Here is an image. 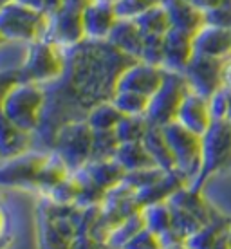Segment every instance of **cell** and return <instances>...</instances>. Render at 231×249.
<instances>
[{
	"label": "cell",
	"mask_w": 231,
	"mask_h": 249,
	"mask_svg": "<svg viewBox=\"0 0 231 249\" xmlns=\"http://www.w3.org/2000/svg\"><path fill=\"white\" fill-rule=\"evenodd\" d=\"M45 40L56 44L63 51H71L83 44L85 42V31H83L81 13L62 7L60 11L51 15L49 29H47Z\"/></svg>",
	"instance_id": "obj_11"
},
{
	"label": "cell",
	"mask_w": 231,
	"mask_h": 249,
	"mask_svg": "<svg viewBox=\"0 0 231 249\" xmlns=\"http://www.w3.org/2000/svg\"><path fill=\"white\" fill-rule=\"evenodd\" d=\"M67 56L62 47L49 40H38L27 45L24 65L17 72V81L51 85L65 74Z\"/></svg>",
	"instance_id": "obj_3"
},
{
	"label": "cell",
	"mask_w": 231,
	"mask_h": 249,
	"mask_svg": "<svg viewBox=\"0 0 231 249\" xmlns=\"http://www.w3.org/2000/svg\"><path fill=\"white\" fill-rule=\"evenodd\" d=\"M47 90L44 85L17 81L4 92L2 119L18 126L29 134H36L44 118Z\"/></svg>",
	"instance_id": "obj_1"
},
{
	"label": "cell",
	"mask_w": 231,
	"mask_h": 249,
	"mask_svg": "<svg viewBox=\"0 0 231 249\" xmlns=\"http://www.w3.org/2000/svg\"><path fill=\"white\" fill-rule=\"evenodd\" d=\"M107 42L121 51L123 54L130 56L132 60H139L144 44V35L136 24V20L119 18Z\"/></svg>",
	"instance_id": "obj_18"
},
{
	"label": "cell",
	"mask_w": 231,
	"mask_h": 249,
	"mask_svg": "<svg viewBox=\"0 0 231 249\" xmlns=\"http://www.w3.org/2000/svg\"><path fill=\"white\" fill-rule=\"evenodd\" d=\"M143 144L146 152L150 154L152 161H154L156 166H159L164 172L175 170L174 156H172V150H170L168 143H166V137L162 134L161 126H154L152 124L148 132H146V136H144Z\"/></svg>",
	"instance_id": "obj_21"
},
{
	"label": "cell",
	"mask_w": 231,
	"mask_h": 249,
	"mask_svg": "<svg viewBox=\"0 0 231 249\" xmlns=\"http://www.w3.org/2000/svg\"><path fill=\"white\" fill-rule=\"evenodd\" d=\"M143 228H144V222H143V215H141V212L134 213V215H130V217H126L125 220L118 222V224L110 230V233L107 235L105 248L107 249H121L132 237H134V235H138Z\"/></svg>",
	"instance_id": "obj_27"
},
{
	"label": "cell",
	"mask_w": 231,
	"mask_h": 249,
	"mask_svg": "<svg viewBox=\"0 0 231 249\" xmlns=\"http://www.w3.org/2000/svg\"><path fill=\"white\" fill-rule=\"evenodd\" d=\"M121 249H162V246L156 233H152L150 230L143 228L138 235H134Z\"/></svg>",
	"instance_id": "obj_36"
},
{
	"label": "cell",
	"mask_w": 231,
	"mask_h": 249,
	"mask_svg": "<svg viewBox=\"0 0 231 249\" xmlns=\"http://www.w3.org/2000/svg\"><path fill=\"white\" fill-rule=\"evenodd\" d=\"M49 152L29 150L22 156L2 161V184L7 188H35Z\"/></svg>",
	"instance_id": "obj_9"
},
{
	"label": "cell",
	"mask_w": 231,
	"mask_h": 249,
	"mask_svg": "<svg viewBox=\"0 0 231 249\" xmlns=\"http://www.w3.org/2000/svg\"><path fill=\"white\" fill-rule=\"evenodd\" d=\"M200 192L220 217L231 220V168L210 177Z\"/></svg>",
	"instance_id": "obj_19"
},
{
	"label": "cell",
	"mask_w": 231,
	"mask_h": 249,
	"mask_svg": "<svg viewBox=\"0 0 231 249\" xmlns=\"http://www.w3.org/2000/svg\"><path fill=\"white\" fill-rule=\"evenodd\" d=\"M190 87L182 72L166 71L161 87L150 98V105L146 110V119L154 126H164L172 123L177 118L179 107H181L184 96Z\"/></svg>",
	"instance_id": "obj_7"
},
{
	"label": "cell",
	"mask_w": 231,
	"mask_h": 249,
	"mask_svg": "<svg viewBox=\"0 0 231 249\" xmlns=\"http://www.w3.org/2000/svg\"><path fill=\"white\" fill-rule=\"evenodd\" d=\"M105 249H107V248H105Z\"/></svg>",
	"instance_id": "obj_46"
},
{
	"label": "cell",
	"mask_w": 231,
	"mask_h": 249,
	"mask_svg": "<svg viewBox=\"0 0 231 249\" xmlns=\"http://www.w3.org/2000/svg\"><path fill=\"white\" fill-rule=\"evenodd\" d=\"M74 174L108 192L110 188L125 181L126 172L119 166L116 159H90L83 168H80Z\"/></svg>",
	"instance_id": "obj_16"
},
{
	"label": "cell",
	"mask_w": 231,
	"mask_h": 249,
	"mask_svg": "<svg viewBox=\"0 0 231 249\" xmlns=\"http://www.w3.org/2000/svg\"><path fill=\"white\" fill-rule=\"evenodd\" d=\"M123 119V114L119 112L116 105L110 100L100 101L94 107L89 108V112L85 114V121L89 126L92 128V132H112L116 130V126L119 121Z\"/></svg>",
	"instance_id": "obj_23"
},
{
	"label": "cell",
	"mask_w": 231,
	"mask_h": 249,
	"mask_svg": "<svg viewBox=\"0 0 231 249\" xmlns=\"http://www.w3.org/2000/svg\"><path fill=\"white\" fill-rule=\"evenodd\" d=\"M119 146L116 132H94L92 159H114Z\"/></svg>",
	"instance_id": "obj_31"
},
{
	"label": "cell",
	"mask_w": 231,
	"mask_h": 249,
	"mask_svg": "<svg viewBox=\"0 0 231 249\" xmlns=\"http://www.w3.org/2000/svg\"><path fill=\"white\" fill-rule=\"evenodd\" d=\"M195 56L194 36L188 33L170 29L164 35V71L184 72Z\"/></svg>",
	"instance_id": "obj_14"
},
{
	"label": "cell",
	"mask_w": 231,
	"mask_h": 249,
	"mask_svg": "<svg viewBox=\"0 0 231 249\" xmlns=\"http://www.w3.org/2000/svg\"><path fill=\"white\" fill-rule=\"evenodd\" d=\"M152 124L144 116H123L116 126V136H118L119 144L121 143H139L143 141L146 132Z\"/></svg>",
	"instance_id": "obj_29"
},
{
	"label": "cell",
	"mask_w": 231,
	"mask_h": 249,
	"mask_svg": "<svg viewBox=\"0 0 231 249\" xmlns=\"http://www.w3.org/2000/svg\"><path fill=\"white\" fill-rule=\"evenodd\" d=\"M164 249H192V248H190L186 242H182V244H177V246H170V248H164Z\"/></svg>",
	"instance_id": "obj_43"
},
{
	"label": "cell",
	"mask_w": 231,
	"mask_h": 249,
	"mask_svg": "<svg viewBox=\"0 0 231 249\" xmlns=\"http://www.w3.org/2000/svg\"><path fill=\"white\" fill-rule=\"evenodd\" d=\"M33 141H35V134H29L6 119H2V161L33 150Z\"/></svg>",
	"instance_id": "obj_20"
},
{
	"label": "cell",
	"mask_w": 231,
	"mask_h": 249,
	"mask_svg": "<svg viewBox=\"0 0 231 249\" xmlns=\"http://www.w3.org/2000/svg\"><path fill=\"white\" fill-rule=\"evenodd\" d=\"M83 20V31H85V40L89 42H107L112 29L118 24V13L114 9V4H105V2H96L81 13Z\"/></svg>",
	"instance_id": "obj_13"
},
{
	"label": "cell",
	"mask_w": 231,
	"mask_h": 249,
	"mask_svg": "<svg viewBox=\"0 0 231 249\" xmlns=\"http://www.w3.org/2000/svg\"><path fill=\"white\" fill-rule=\"evenodd\" d=\"M162 134L166 137L172 156H174L175 170L192 184L200 170L202 159V137L190 132L177 121L161 126Z\"/></svg>",
	"instance_id": "obj_6"
},
{
	"label": "cell",
	"mask_w": 231,
	"mask_h": 249,
	"mask_svg": "<svg viewBox=\"0 0 231 249\" xmlns=\"http://www.w3.org/2000/svg\"><path fill=\"white\" fill-rule=\"evenodd\" d=\"M92 2L94 0H63L62 7H65V9H72V11H78V13H83Z\"/></svg>",
	"instance_id": "obj_38"
},
{
	"label": "cell",
	"mask_w": 231,
	"mask_h": 249,
	"mask_svg": "<svg viewBox=\"0 0 231 249\" xmlns=\"http://www.w3.org/2000/svg\"><path fill=\"white\" fill-rule=\"evenodd\" d=\"M80 181L74 177V174H71L58 186L53 188L45 197H49L53 202H56L60 206H76L78 204V197H80Z\"/></svg>",
	"instance_id": "obj_30"
},
{
	"label": "cell",
	"mask_w": 231,
	"mask_h": 249,
	"mask_svg": "<svg viewBox=\"0 0 231 249\" xmlns=\"http://www.w3.org/2000/svg\"><path fill=\"white\" fill-rule=\"evenodd\" d=\"M204 17H206V25L231 29V0L220 2L219 6L212 11H208Z\"/></svg>",
	"instance_id": "obj_35"
},
{
	"label": "cell",
	"mask_w": 231,
	"mask_h": 249,
	"mask_svg": "<svg viewBox=\"0 0 231 249\" xmlns=\"http://www.w3.org/2000/svg\"><path fill=\"white\" fill-rule=\"evenodd\" d=\"M63 6V0H44V11L47 15H54L56 11H60Z\"/></svg>",
	"instance_id": "obj_40"
},
{
	"label": "cell",
	"mask_w": 231,
	"mask_h": 249,
	"mask_svg": "<svg viewBox=\"0 0 231 249\" xmlns=\"http://www.w3.org/2000/svg\"><path fill=\"white\" fill-rule=\"evenodd\" d=\"M96 2H105V4H116V0H96Z\"/></svg>",
	"instance_id": "obj_45"
},
{
	"label": "cell",
	"mask_w": 231,
	"mask_h": 249,
	"mask_svg": "<svg viewBox=\"0 0 231 249\" xmlns=\"http://www.w3.org/2000/svg\"><path fill=\"white\" fill-rule=\"evenodd\" d=\"M114 159L118 161V164L125 170L126 174L156 166L150 154L144 148L143 141H139V143H121L116 150V154H114Z\"/></svg>",
	"instance_id": "obj_22"
},
{
	"label": "cell",
	"mask_w": 231,
	"mask_h": 249,
	"mask_svg": "<svg viewBox=\"0 0 231 249\" xmlns=\"http://www.w3.org/2000/svg\"><path fill=\"white\" fill-rule=\"evenodd\" d=\"M71 249H105V244L100 242L90 233H80V235H76Z\"/></svg>",
	"instance_id": "obj_37"
},
{
	"label": "cell",
	"mask_w": 231,
	"mask_h": 249,
	"mask_svg": "<svg viewBox=\"0 0 231 249\" xmlns=\"http://www.w3.org/2000/svg\"><path fill=\"white\" fill-rule=\"evenodd\" d=\"M164 74H166V71L162 67L150 65L141 60H134L118 76L116 90H130V92H138L152 98L157 89L161 87Z\"/></svg>",
	"instance_id": "obj_10"
},
{
	"label": "cell",
	"mask_w": 231,
	"mask_h": 249,
	"mask_svg": "<svg viewBox=\"0 0 231 249\" xmlns=\"http://www.w3.org/2000/svg\"><path fill=\"white\" fill-rule=\"evenodd\" d=\"M69 175H71V170L67 168V164H65L56 154L49 152V156L45 159L44 166H42L40 174H38L36 190L42 193V195H47L53 188L58 186V184H60L65 177H69Z\"/></svg>",
	"instance_id": "obj_24"
},
{
	"label": "cell",
	"mask_w": 231,
	"mask_h": 249,
	"mask_svg": "<svg viewBox=\"0 0 231 249\" xmlns=\"http://www.w3.org/2000/svg\"><path fill=\"white\" fill-rule=\"evenodd\" d=\"M139 60L164 69V36H144Z\"/></svg>",
	"instance_id": "obj_32"
},
{
	"label": "cell",
	"mask_w": 231,
	"mask_h": 249,
	"mask_svg": "<svg viewBox=\"0 0 231 249\" xmlns=\"http://www.w3.org/2000/svg\"><path fill=\"white\" fill-rule=\"evenodd\" d=\"M222 85H224V89L231 90V58H230V60H226V63H224V72H222Z\"/></svg>",
	"instance_id": "obj_41"
},
{
	"label": "cell",
	"mask_w": 231,
	"mask_h": 249,
	"mask_svg": "<svg viewBox=\"0 0 231 249\" xmlns=\"http://www.w3.org/2000/svg\"><path fill=\"white\" fill-rule=\"evenodd\" d=\"M195 54L217 60H230L231 58V29L204 25L194 36Z\"/></svg>",
	"instance_id": "obj_15"
},
{
	"label": "cell",
	"mask_w": 231,
	"mask_h": 249,
	"mask_svg": "<svg viewBox=\"0 0 231 249\" xmlns=\"http://www.w3.org/2000/svg\"><path fill=\"white\" fill-rule=\"evenodd\" d=\"M226 60L208 58L195 54L192 62L184 69V78L192 92H197L204 98H212L215 92H219L222 85V72H224Z\"/></svg>",
	"instance_id": "obj_8"
},
{
	"label": "cell",
	"mask_w": 231,
	"mask_h": 249,
	"mask_svg": "<svg viewBox=\"0 0 231 249\" xmlns=\"http://www.w3.org/2000/svg\"><path fill=\"white\" fill-rule=\"evenodd\" d=\"M110 101L123 116H144L146 118V110H148V105H150L148 96L130 92V90H116L112 94Z\"/></svg>",
	"instance_id": "obj_28"
},
{
	"label": "cell",
	"mask_w": 231,
	"mask_h": 249,
	"mask_svg": "<svg viewBox=\"0 0 231 249\" xmlns=\"http://www.w3.org/2000/svg\"><path fill=\"white\" fill-rule=\"evenodd\" d=\"M20 4H25L29 7H36V9H44V0H17Z\"/></svg>",
	"instance_id": "obj_42"
},
{
	"label": "cell",
	"mask_w": 231,
	"mask_h": 249,
	"mask_svg": "<svg viewBox=\"0 0 231 249\" xmlns=\"http://www.w3.org/2000/svg\"><path fill=\"white\" fill-rule=\"evenodd\" d=\"M210 110H212L213 121H222L230 119V108H231V92L228 89H220L219 92H215L210 98Z\"/></svg>",
	"instance_id": "obj_34"
},
{
	"label": "cell",
	"mask_w": 231,
	"mask_h": 249,
	"mask_svg": "<svg viewBox=\"0 0 231 249\" xmlns=\"http://www.w3.org/2000/svg\"><path fill=\"white\" fill-rule=\"evenodd\" d=\"M162 4L168 11L172 29L195 36L206 25L204 13L194 4H190L188 0H162Z\"/></svg>",
	"instance_id": "obj_17"
},
{
	"label": "cell",
	"mask_w": 231,
	"mask_h": 249,
	"mask_svg": "<svg viewBox=\"0 0 231 249\" xmlns=\"http://www.w3.org/2000/svg\"><path fill=\"white\" fill-rule=\"evenodd\" d=\"M94 132L85 119H74L56 132L49 152L62 159L71 174L83 168L92 159Z\"/></svg>",
	"instance_id": "obj_5"
},
{
	"label": "cell",
	"mask_w": 231,
	"mask_h": 249,
	"mask_svg": "<svg viewBox=\"0 0 231 249\" xmlns=\"http://www.w3.org/2000/svg\"><path fill=\"white\" fill-rule=\"evenodd\" d=\"M175 121L182 124L184 128H188L190 132H194V134L202 137L213 124V116L212 110H210L208 98L188 90L181 107H179V112H177Z\"/></svg>",
	"instance_id": "obj_12"
},
{
	"label": "cell",
	"mask_w": 231,
	"mask_h": 249,
	"mask_svg": "<svg viewBox=\"0 0 231 249\" xmlns=\"http://www.w3.org/2000/svg\"><path fill=\"white\" fill-rule=\"evenodd\" d=\"M141 215H143L144 228L156 233L157 237H161L174 228V213H172L170 202H156V204L143 206Z\"/></svg>",
	"instance_id": "obj_26"
},
{
	"label": "cell",
	"mask_w": 231,
	"mask_h": 249,
	"mask_svg": "<svg viewBox=\"0 0 231 249\" xmlns=\"http://www.w3.org/2000/svg\"><path fill=\"white\" fill-rule=\"evenodd\" d=\"M162 175H164V170H161L159 166H150V168H143L138 170V172L126 174L125 182L134 192H139V190H143V188L150 186L156 181H159Z\"/></svg>",
	"instance_id": "obj_33"
},
{
	"label": "cell",
	"mask_w": 231,
	"mask_h": 249,
	"mask_svg": "<svg viewBox=\"0 0 231 249\" xmlns=\"http://www.w3.org/2000/svg\"><path fill=\"white\" fill-rule=\"evenodd\" d=\"M136 24L139 25V29L143 31L144 36H164L172 29L168 11H166L162 2L141 13L136 18Z\"/></svg>",
	"instance_id": "obj_25"
},
{
	"label": "cell",
	"mask_w": 231,
	"mask_h": 249,
	"mask_svg": "<svg viewBox=\"0 0 231 249\" xmlns=\"http://www.w3.org/2000/svg\"><path fill=\"white\" fill-rule=\"evenodd\" d=\"M190 4H194L195 7H199L200 11L206 15L208 11H212L215 7L219 6L220 2H224V0H188Z\"/></svg>",
	"instance_id": "obj_39"
},
{
	"label": "cell",
	"mask_w": 231,
	"mask_h": 249,
	"mask_svg": "<svg viewBox=\"0 0 231 249\" xmlns=\"http://www.w3.org/2000/svg\"><path fill=\"white\" fill-rule=\"evenodd\" d=\"M49 15L44 9L29 7L17 0L2 4L0 29L4 42L17 44H33L45 40L49 29Z\"/></svg>",
	"instance_id": "obj_2"
},
{
	"label": "cell",
	"mask_w": 231,
	"mask_h": 249,
	"mask_svg": "<svg viewBox=\"0 0 231 249\" xmlns=\"http://www.w3.org/2000/svg\"><path fill=\"white\" fill-rule=\"evenodd\" d=\"M231 168V121H213L210 130L202 136V159L195 181L190 184L200 190L202 184L219 172Z\"/></svg>",
	"instance_id": "obj_4"
},
{
	"label": "cell",
	"mask_w": 231,
	"mask_h": 249,
	"mask_svg": "<svg viewBox=\"0 0 231 249\" xmlns=\"http://www.w3.org/2000/svg\"><path fill=\"white\" fill-rule=\"evenodd\" d=\"M226 240H228V246H230V249H231V220H230V224H228V230H226Z\"/></svg>",
	"instance_id": "obj_44"
}]
</instances>
